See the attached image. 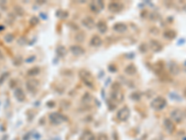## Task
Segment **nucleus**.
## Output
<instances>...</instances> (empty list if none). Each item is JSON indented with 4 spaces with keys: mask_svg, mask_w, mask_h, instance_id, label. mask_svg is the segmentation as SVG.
<instances>
[{
    "mask_svg": "<svg viewBox=\"0 0 186 140\" xmlns=\"http://www.w3.org/2000/svg\"><path fill=\"white\" fill-rule=\"evenodd\" d=\"M165 126H166L167 130L168 131L169 133H173L175 131V124L171 120H167L165 121Z\"/></svg>",
    "mask_w": 186,
    "mask_h": 140,
    "instance_id": "nucleus-7",
    "label": "nucleus"
},
{
    "mask_svg": "<svg viewBox=\"0 0 186 140\" xmlns=\"http://www.w3.org/2000/svg\"><path fill=\"white\" fill-rule=\"evenodd\" d=\"M98 28H99V30H100L102 33H105V32H106V30H107V25H106V23H103V22L99 23V24H98Z\"/></svg>",
    "mask_w": 186,
    "mask_h": 140,
    "instance_id": "nucleus-14",
    "label": "nucleus"
},
{
    "mask_svg": "<svg viewBox=\"0 0 186 140\" xmlns=\"http://www.w3.org/2000/svg\"><path fill=\"white\" fill-rule=\"evenodd\" d=\"M184 10H185V11H186V5H185V6H184Z\"/></svg>",
    "mask_w": 186,
    "mask_h": 140,
    "instance_id": "nucleus-18",
    "label": "nucleus"
},
{
    "mask_svg": "<svg viewBox=\"0 0 186 140\" xmlns=\"http://www.w3.org/2000/svg\"><path fill=\"white\" fill-rule=\"evenodd\" d=\"M151 49L153 50V52H160L162 50V45H161L158 41L156 40H152L151 41Z\"/></svg>",
    "mask_w": 186,
    "mask_h": 140,
    "instance_id": "nucleus-8",
    "label": "nucleus"
},
{
    "mask_svg": "<svg viewBox=\"0 0 186 140\" xmlns=\"http://www.w3.org/2000/svg\"><path fill=\"white\" fill-rule=\"evenodd\" d=\"M70 50L74 54V55H81L85 52V50L82 48L81 46H78V45H74L71 47Z\"/></svg>",
    "mask_w": 186,
    "mask_h": 140,
    "instance_id": "nucleus-6",
    "label": "nucleus"
},
{
    "mask_svg": "<svg viewBox=\"0 0 186 140\" xmlns=\"http://www.w3.org/2000/svg\"><path fill=\"white\" fill-rule=\"evenodd\" d=\"M129 109L127 107H124L123 108H121L119 111L117 112V118L118 119L119 121H127V119H129Z\"/></svg>",
    "mask_w": 186,
    "mask_h": 140,
    "instance_id": "nucleus-3",
    "label": "nucleus"
},
{
    "mask_svg": "<svg viewBox=\"0 0 186 140\" xmlns=\"http://www.w3.org/2000/svg\"><path fill=\"white\" fill-rule=\"evenodd\" d=\"M97 140H108V137H107L106 134H100Z\"/></svg>",
    "mask_w": 186,
    "mask_h": 140,
    "instance_id": "nucleus-16",
    "label": "nucleus"
},
{
    "mask_svg": "<svg viewBox=\"0 0 186 140\" xmlns=\"http://www.w3.org/2000/svg\"><path fill=\"white\" fill-rule=\"evenodd\" d=\"M79 76L80 78L82 79V80L87 84L88 86L89 87H92L93 86V83H94V79L92 75L89 73V71H87L85 69H82L79 71Z\"/></svg>",
    "mask_w": 186,
    "mask_h": 140,
    "instance_id": "nucleus-1",
    "label": "nucleus"
},
{
    "mask_svg": "<svg viewBox=\"0 0 186 140\" xmlns=\"http://www.w3.org/2000/svg\"><path fill=\"white\" fill-rule=\"evenodd\" d=\"M166 105H167L166 99H165L164 97H162V96H158V97H156V98H155L154 100L152 101L151 107L154 109L160 110V109H162V108H164L165 107H166Z\"/></svg>",
    "mask_w": 186,
    "mask_h": 140,
    "instance_id": "nucleus-2",
    "label": "nucleus"
},
{
    "mask_svg": "<svg viewBox=\"0 0 186 140\" xmlns=\"http://www.w3.org/2000/svg\"><path fill=\"white\" fill-rule=\"evenodd\" d=\"M125 71L127 72V74H134L135 72H136V68H135V66H129L127 67V68L125 69Z\"/></svg>",
    "mask_w": 186,
    "mask_h": 140,
    "instance_id": "nucleus-15",
    "label": "nucleus"
},
{
    "mask_svg": "<svg viewBox=\"0 0 186 140\" xmlns=\"http://www.w3.org/2000/svg\"><path fill=\"white\" fill-rule=\"evenodd\" d=\"M123 8V5L119 2H112L109 5V10L113 12H118Z\"/></svg>",
    "mask_w": 186,
    "mask_h": 140,
    "instance_id": "nucleus-5",
    "label": "nucleus"
},
{
    "mask_svg": "<svg viewBox=\"0 0 186 140\" xmlns=\"http://www.w3.org/2000/svg\"><path fill=\"white\" fill-rule=\"evenodd\" d=\"M185 115H186V110H185Z\"/></svg>",
    "mask_w": 186,
    "mask_h": 140,
    "instance_id": "nucleus-19",
    "label": "nucleus"
},
{
    "mask_svg": "<svg viewBox=\"0 0 186 140\" xmlns=\"http://www.w3.org/2000/svg\"><path fill=\"white\" fill-rule=\"evenodd\" d=\"M171 118L173 119V121H175L178 123L183 121V111H181L180 109H175L173 110L171 113Z\"/></svg>",
    "mask_w": 186,
    "mask_h": 140,
    "instance_id": "nucleus-4",
    "label": "nucleus"
},
{
    "mask_svg": "<svg viewBox=\"0 0 186 140\" xmlns=\"http://www.w3.org/2000/svg\"><path fill=\"white\" fill-rule=\"evenodd\" d=\"M102 44V39L99 36H93L90 39V45L94 47H99Z\"/></svg>",
    "mask_w": 186,
    "mask_h": 140,
    "instance_id": "nucleus-9",
    "label": "nucleus"
},
{
    "mask_svg": "<svg viewBox=\"0 0 186 140\" xmlns=\"http://www.w3.org/2000/svg\"><path fill=\"white\" fill-rule=\"evenodd\" d=\"M81 140H94V134L90 131H86L81 135Z\"/></svg>",
    "mask_w": 186,
    "mask_h": 140,
    "instance_id": "nucleus-11",
    "label": "nucleus"
},
{
    "mask_svg": "<svg viewBox=\"0 0 186 140\" xmlns=\"http://www.w3.org/2000/svg\"><path fill=\"white\" fill-rule=\"evenodd\" d=\"M114 30L117 31V32H118V33L125 32V31H127V25L124 24V23H117V24H115L114 26Z\"/></svg>",
    "mask_w": 186,
    "mask_h": 140,
    "instance_id": "nucleus-12",
    "label": "nucleus"
},
{
    "mask_svg": "<svg viewBox=\"0 0 186 140\" xmlns=\"http://www.w3.org/2000/svg\"><path fill=\"white\" fill-rule=\"evenodd\" d=\"M176 32L174 30H172V29H168V30L165 31L164 33V37H166V39H173L176 37Z\"/></svg>",
    "mask_w": 186,
    "mask_h": 140,
    "instance_id": "nucleus-13",
    "label": "nucleus"
},
{
    "mask_svg": "<svg viewBox=\"0 0 186 140\" xmlns=\"http://www.w3.org/2000/svg\"><path fill=\"white\" fill-rule=\"evenodd\" d=\"M183 93H184V96L186 97V88L184 89V92H183Z\"/></svg>",
    "mask_w": 186,
    "mask_h": 140,
    "instance_id": "nucleus-17",
    "label": "nucleus"
},
{
    "mask_svg": "<svg viewBox=\"0 0 186 140\" xmlns=\"http://www.w3.org/2000/svg\"><path fill=\"white\" fill-rule=\"evenodd\" d=\"M83 24L87 28H92L94 26V20L90 17H86V18L83 20Z\"/></svg>",
    "mask_w": 186,
    "mask_h": 140,
    "instance_id": "nucleus-10",
    "label": "nucleus"
}]
</instances>
